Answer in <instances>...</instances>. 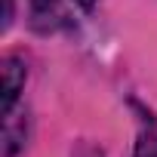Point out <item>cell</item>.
<instances>
[{"label": "cell", "instance_id": "277c9868", "mask_svg": "<svg viewBox=\"0 0 157 157\" xmlns=\"http://www.w3.org/2000/svg\"><path fill=\"white\" fill-rule=\"evenodd\" d=\"M80 157H102V151H96V148H83Z\"/></svg>", "mask_w": 157, "mask_h": 157}, {"label": "cell", "instance_id": "3957f363", "mask_svg": "<svg viewBox=\"0 0 157 157\" xmlns=\"http://www.w3.org/2000/svg\"><path fill=\"white\" fill-rule=\"evenodd\" d=\"M136 157H157V136H154V132H148V136L139 139V145H136Z\"/></svg>", "mask_w": 157, "mask_h": 157}, {"label": "cell", "instance_id": "6da1fadb", "mask_svg": "<svg viewBox=\"0 0 157 157\" xmlns=\"http://www.w3.org/2000/svg\"><path fill=\"white\" fill-rule=\"evenodd\" d=\"M68 25L65 0H31V28L40 34L59 31Z\"/></svg>", "mask_w": 157, "mask_h": 157}, {"label": "cell", "instance_id": "7a4b0ae2", "mask_svg": "<svg viewBox=\"0 0 157 157\" xmlns=\"http://www.w3.org/2000/svg\"><path fill=\"white\" fill-rule=\"evenodd\" d=\"M22 86H25V65L10 56V59L3 62V114H6V117L13 114V105H16Z\"/></svg>", "mask_w": 157, "mask_h": 157}, {"label": "cell", "instance_id": "5b68a950", "mask_svg": "<svg viewBox=\"0 0 157 157\" xmlns=\"http://www.w3.org/2000/svg\"><path fill=\"white\" fill-rule=\"evenodd\" d=\"M77 3H80V6H83V10H93V6H96V3H99V0H77Z\"/></svg>", "mask_w": 157, "mask_h": 157}]
</instances>
